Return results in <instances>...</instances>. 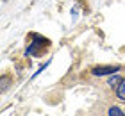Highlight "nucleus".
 <instances>
[{"mask_svg": "<svg viewBox=\"0 0 125 116\" xmlns=\"http://www.w3.org/2000/svg\"><path fill=\"white\" fill-rule=\"evenodd\" d=\"M32 43H29L25 50V55H34V57H41L43 54H47V50L50 48V39L39 36V34H31Z\"/></svg>", "mask_w": 125, "mask_h": 116, "instance_id": "f257e3e1", "label": "nucleus"}, {"mask_svg": "<svg viewBox=\"0 0 125 116\" xmlns=\"http://www.w3.org/2000/svg\"><path fill=\"white\" fill-rule=\"evenodd\" d=\"M116 72H120V66H118V64H115V66L107 64V66H95V68H91V73H93V75H96V77L113 75V73H116Z\"/></svg>", "mask_w": 125, "mask_h": 116, "instance_id": "f03ea898", "label": "nucleus"}, {"mask_svg": "<svg viewBox=\"0 0 125 116\" xmlns=\"http://www.w3.org/2000/svg\"><path fill=\"white\" fill-rule=\"evenodd\" d=\"M116 96L120 98L122 102H125V79H123L122 82H120V86L116 88Z\"/></svg>", "mask_w": 125, "mask_h": 116, "instance_id": "7ed1b4c3", "label": "nucleus"}, {"mask_svg": "<svg viewBox=\"0 0 125 116\" xmlns=\"http://www.w3.org/2000/svg\"><path fill=\"white\" fill-rule=\"evenodd\" d=\"M109 116H125V113L122 111L120 107H111L109 109Z\"/></svg>", "mask_w": 125, "mask_h": 116, "instance_id": "20e7f679", "label": "nucleus"}, {"mask_svg": "<svg viewBox=\"0 0 125 116\" xmlns=\"http://www.w3.org/2000/svg\"><path fill=\"white\" fill-rule=\"evenodd\" d=\"M122 80H123V79H120V77H111V79H109V86H116V88H118Z\"/></svg>", "mask_w": 125, "mask_h": 116, "instance_id": "39448f33", "label": "nucleus"}]
</instances>
